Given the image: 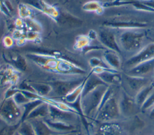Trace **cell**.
Masks as SVG:
<instances>
[{"mask_svg": "<svg viewBox=\"0 0 154 135\" xmlns=\"http://www.w3.org/2000/svg\"><path fill=\"white\" fill-rule=\"evenodd\" d=\"M152 115H154V110H153V112H152Z\"/></svg>", "mask_w": 154, "mask_h": 135, "instance_id": "cell-30", "label": "cell"}, {"mask_svg": "<svg viewBox=\"0 0 154 135\" xmlns=\"http://www.w3.org/2000/svg\"><path fill=\"white\" fill-rule=\"evenodd\" d=\"M154 69V58L143 62L135 67L129 71L133 75L140 76L146 74Z\"/></svg>", "mask_w": 154, "mask_h": 135, "instance_id": "cell-9", "label": "cell"}, {"mask_svg": "<svg viewBox=\"0 0 154 135\" xmlns=\"http://www.w3.org/2000/svg\"><path fill=\"white\" fill-rule=\"evenodd\" d=\"M18 14L20 18L22 19H26L28 18H34V12L27 5L19 2L17 6Z\"/></svg>", "mask_w": 154, "mask_h": 135, "instance_id": "cell-13", "label": "cell"}, {"mask_svg": "<svg viewBox=\"0 0 154 135\" xmlns=\"http://www.w3.org/2000/svg\"><path fill=\"white\" fill-rule=\"evenodd\" d=\"M22 3H23L28 6L48 16L51 19L57 22L60 16V11L54 6L46 3L43 0H20Z\"/></svg>", "mask_w": 154, "mask_h": 135, "instance_id": "cell-3", "label": "cell"}, {"mask_svg": "<svg viewBox=\"0 0 154 135\" xmlns=\"http://www.w3.org/2000/svg\"><path fill=\"white\" fill-rule=\"evenodd\" d=\"M144 34L133 31H126L120 36V42L122 47L128 51L138 49L141 45Z\"/></svg>", "mask_w": 154, "mask_h": 135, "instance_id": "cell-2", "label": "cell"}, {"mask_svg": "<svg viewBox=\"0 0 154 135\" xmlns=\"http://www.w3.org/2000/svg\"><path fill=\"white\" fill-rule=\"evenodd\" d=\"M32 88L33 92H37L40 95H47L52 89V86L49 84L42 83H32L29 84Z\"/></svg>", "mask_w": 154, "mask_h": 135, "instance_id": "cell-15", "label": "cell"}, {"mask_svg": "<svg viewBox=\"0 0 154 135\" xmlns=\"http://www.w3.org/2000/svg\"><path fill=\"white\" fill-rule=\"evenodd\" d=\"M17 2H19V1H20V0H16Z\"/></svg>", "mask_w": 154, "mask_h": 135, "instance_id": "cell-31", "label": "cell"}, {"mask_svg": "<svg viewBox=\"0 0 154 135\" xmlns=\"http://www.w3.org/2000/svg\"><path fill=\"white\" fill-rule=\"evenodd\" d=\"M5 60L8 61L14 67L20 71H25L27 65L25 59L18 53H8L4 55Z\"/></svg>", "mask_w": 154, "mask_h": 135, "instance_id": "cell-10", "label": "cell"}, {"mask_svg": "<svg viewBox=\"0 0 154 135\" xmlns=\"http://www.w3.org/2000/svg\"><path fill=\"white\" fill-rule=\"evenodd\" d=\"M82 9L87 12H94L97 14H101L103 13L104 7L102 3L98 1H90L82 6Z\"/></svg>", "mask_w": 154, "mask_h": 135, "instance_id": "cell-11", "label": "cell"}, {"mask_svg": "<svg viewBox=\"0 0 154 135\" xmlns=\"http://www.w3.org/2000/svg\"><path fill=\"white\" fill-rule=\"evenodd\" d=\"M14 42V40L12 38V37L8 35H6L2 38V44L7 48L11 47L13 45Z\"/></svg>", "mask_w": 154, "mask_h": 135, "instance_id": "cell-23", "label": "cell"}, {"mask_svg": "<svg viewBox=\"0 0 154 135\" xmlns=\"http://www.w3.org/2000/svg\"><path fill=\"white\" fill-rule=\"evenodd\" d=\"M4 2L5 4L6 7L10 11V12L11 13L14 11V8H13V6L12 5V4L11 3V2L9 0H4Z\"/></svg>", "mask_w": 154, "mask_h": 135, "instance_id": "cell-27", "label": "cell"}, {"mask_svg": "<svg viewBox=\"0 0 154 135\" xmlns=\"http://www.w3.org/2000/svg\"><path fill=\"white\" fill-rule=\"evenodd\" d=\"M25 30L17 29H15L12 32L11 37L14 40L16 41V43L18 46H22L26 42L25 38Z\"/></svg>", "mask_w": 154, "mask_h": 135, "instance_id": "cell-18", "label": "cell"}, {"mask_svg": "<svg viewBox=\"0 0 154 135\" xmlns=\"http://www.w3.org/2000/svg\"><path fill=\"white\" fill-rule=\"evenodd\" d=\"M0 11L7 17L11 18L12 17L11 13L10 12V11L6 7L4 2V0H0Z\"/></svg>", "mask_w": 154, "mask_h": 135, "instance_id": "cell-21", "label": "cell"}, {"mask_svg": "<svg viewBox=\"0 0 154 135\" xmlns=\"http://www.w3.org/2000/svg\"><path fill=\"white\" fill-rule=\"evenodd\" d=\"M14 25L16 29H23L25 30V23L24 21L21 18H17L14 22Z\"/></svg>", "mask_w": 154, "mask_h": 135, "instance_id": "cell-25", "label": "cell"}, {"mask_svg": "<svg viewBox=\"0 0 154 135\" xmlns=\"http://www.w3.org/2000/svg\"><path fill=\"white\" fill-rule=\"evenodd\" d=\"M26 129H27V130H28V125L26 124ZM23 127H24V126H23ZM22 131H23V132H22V133L25 135V134H26V132H25V131H26V129H25V127L22 128ZM27 135H33L32 132H28V133H27Z\"/></svg>", "mask_w": 154, "mask_h": 135, "instance_id": "cell-29", "label": "cell"}, {"mask_svg": "<svg viewBox=\"0 0 154 135\" xmlns=\"http://www.w3.org/2000/svg\"><path fill=\"white\" fill-rule=\"evenodd\" d=\"M103 25L106 27L132 29L145 27L147 24L145 22L130 20L128 18H117L103 22Z\"/></svg>", "mask_w": 154, "mask_h": 135, "instance_id": "cell-4", "label": "cell"}, {"mask_svg": "<svg viewBox=\"0 0 154 135\" xmlns=\"http://www.w3.org/2000/svg\"><path fill=\"white\" fill-rule=\"evenodd\" d=\"M19 79L18 71L12 67L8 66L0 71V84H15Z\"/></svg>", "mask_w": 154, "mask_h": 135, "instance_id": "cell-8", "label": "cell"}, {"mask_svg": "<svg viewBox=\"0 0 154 135\" xmlns=\"http://www.w3.org/2000/svg\"><path fill=\"white\" fill-rule=\"evenodd\" d=\"M114 51H108L105 52L103 57L105 61L111 66L117 68L120 65V60Z\"/></svg>", "mask_w": 154, "mask_h": 135, "instance_id": "cell-17", "label": "cell"}, {"mask_svg": "<svg viewBox=\"0 0 154 135\" xmlns=\"http://www.w3.org/2000/svg\"><path fill=\"white\" fill-rule=\"evenodd\" d=\"M98 38L100 43L105 47L114 52H120V49L116 42L114 34L108 30L103 29L99 31Z\"/></svg>", "mask_w": 154, "mask_h": 135, "instance_id": "cell-6", "label": "cell"}, {"mask_svg": "<svg viewBox=\"0 0 154 135\" xmlns=\"http://www.w3.org/2000/svg\"><path fill=\"white\" fill-rule=\"evenodd\" d=\"M89 63H90V65L93 68L103 67L102 64V61L97 58H91L89 61Z\"/></svg>", "mask_w": 154, "mask_h": 135, "instance_id": "cell-24", "label": "cell"}, {"mask_svg": "<svg viewBox=\"0 0 154 135\" xmlns=\"http://www.w3.org/2000/svg\"><path fill=\"white\" fill-rule=\"evenodd\" d=\"M154 58V43L146 46L136 55L132 57L126 62V65L129 67H135L143 62Z\"/></svg>", "mask_w": 154, "mask_h": 135, "instance_id": "cell-5", "label": "cell"}, {"mask_svg": "<svg viewBox=\"0 0 154 135\" xmlns=\"http://www.w3.org/2000/svg\"><path fill=\"white\" fill-rule=\"evenodd\" d=\"M25 23V30L26 31H33L41 33L42 31V25L34 18L23 19Z\"/></svg>", "mask_w": 154, "mask_h": 135, "instance_id": "cell-14", "label": "cell"}, {"mask_svg": "<svg viewBox=\"0 0 154 135\" xmlns=\"http://www.w3.org/2000/svg\"><path fill=\"white\" fill-rule=\"evenodd\" d=\"M87 36H88V38L91 40L96 39V38H97V33H96L94 30L91 29V30L88 32V34Z\"/></svg>", "mask_w": 154, "mask_h": 135, "instance_id": "cell-26", "label": "cell"}, {"mask_svg": "<svg viewBox=\"0 0 154 135\" xmlns=\"http://www.w3.org/2000/svg\"><path fill=\"white\" fill-rule=\"evenodd\" d=\"M14 105L15 102L10 100L7 101V104L5 105L4 108L3 109L2 114L3 116L8 121H13V119L15 118V116H17V113H19V112L17 108H16L17 107H16Z\"/></svg>", "mask_w": 154, "mask_h": 135, "instance_id": "cell-12", "label": "cell"}, {"mask_svg": "<svg viewBox=\"0 0 154 135\" xmlns=\"http://www.w3.org/2000/svg\"><path fill=\"white\" fill-rule=\"evenodd\" d=\"M144 82H145V80L143 79H141V78L132 77V78H130L129 79V84L131 85V87L134 89L141 88Z\"/></svg>", "mask_w": 154, "mask_h": 135, "instance_id": "cell-20", "label": "cell"}, {"mask_svg": "<svg viewBox=\"0 0 154 135\" xmlns=\"http://www.w3.org/2000/svg\"><path fill=\"white\" fill-rule=\"evenodd\" d=\"M154 101V94H153L150 98H149V100L147 101V103L145 104V107H148L149 106H150L152 103V102Z\"/></svg>", "mask_w": 154, "mask_h": 135, "instance_id": "cell-28", "label": "cell"}, {"mask_svg": "<svg viewBox=\"0 0 154 135\" xmlns=\"http://www.w3.org/2000/svg\"><path fill=\"white\" fill-rule=\"evenodd\" d=\"M152 89V87H147L146 88L144 89H143L140 94L139 95L138 97V103H142L144 100L145 99V98L147 97L148 93H149V92L150 91V90Z\"/></svg>", "mask_w": 154, "mask_h": 135, "instance_id": "cell-22", "label": "cell"}, {"mask_svg": "<svg viewBox=\"0 0 154 135\" xmlns=\"http://www.w3.org/2000/svg\"><path fill=\"white\" fill-rule=\"evenodd\" d=\"M91 40L88 38L87 35H78L75 38V44L73 48L75 50H82L86 47L90 45Z\"/></svg>", "mask_w": 154, "mask_h": 135, "instance_id": "cell-16", "label": "cell"}, {"mask_svg": "<svg viewBox=\"0 0 154 135\" xmlns=\"http://www.w3.org/2000/svg\"><path fill=\"white\" fill-rule=\"evenodd\" d=\"M25 38L26 41H30L33 42H40L41 41L40 33L33 31H26Z\"/></svg>", "mask_w": 154, "mask_h": 135, "instance_id": "cell-19", "label": "cell"}, {"mask_svg": "<svg viewBox=\"0 0 154 135\" xmlns=\"http://www.w3.org/2000/svg\"><path fill=\"white\" fill-rule=\"evenodd\" d=\"M27 57L39 67L52 72L61 74L73 75L85 73V70L71 61L55 55L31 53L28 54Z\"/></svg>", "mask_w": 154, "mask_h": 135, "instance_id": "cell-1", "label": "cell"}, {"mask_svg": "<svg viewBox=\"0 0 154 135\" xmlns=\"http://www.w3.org/2000/svg\"><path fill=\"white\" fill-rule=\"evenodd\" d=\"M82 81L79 82L78 80L56 81L52 82L50 85L52 86V89H55L57 91L58 94H68L71 92V90L73 91L76 87L81 84Z\"/></svg>", "mask_w": 154, "mask_h": 135, "instance_id": "cell-7", "label": "cell"}]
</instances>
